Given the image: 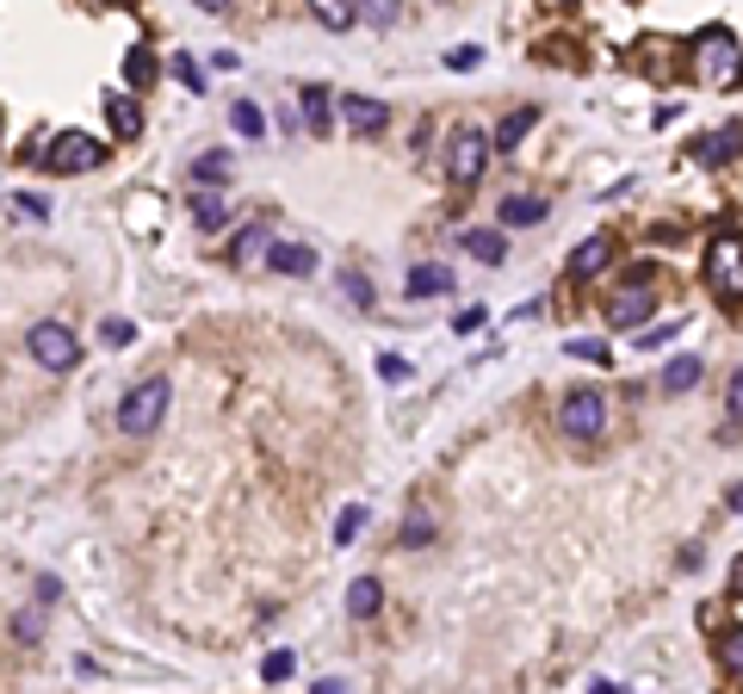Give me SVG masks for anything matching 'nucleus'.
Segmentation results:
<instances>
[{
    "label": "nucleus",
    "instance_id": "nucleus-1",
    "mask_svg": "<svg viewBox=\"0 0 743 694\" xmlns=\"http://www.w3.org/2000/svg\"><path fill=\"white\" fill-rule=\"evenodd\" d=\"M694 75H700L706 87H738L743 81V50L724 25H706L700 38H694Z\"/></svg>",
    "mask_w": 743,
    "mask_h": 694
},
{
    "label": "nucleus",
    "instance_id": "nucleus-2",
    "mask_svg": "<svg viewBox=\"0 0 743 694\" xmlns=\"http://www.w3.org/2000/svg\"><path fill=\"white\" fill-rule=\"evenodd\" d=\"M168 397H173L168 379H143L136 391H124V404H118V428H124L131 441L155 434V428H161V416H168Z\"/></svg>",
    "mask_w": 743,
    "mask_h": 694
},
{
    "label": "nucleus",
    "instance_id": "nucleus-3",
    "mask_svg": "<svg viewBox=\"0 0 743 694\" xmlns=\"http://www.w3.org/2000/svg\"><path fill=\"white\" fill-rule=\"evenodd\" d=\"M706 286L719 291L724 304H738L743 298V242L731 230L712 236V249H706Z\"/></svg>",
    "mask_w": 743,
    "mask_h": 694
},
{
    "label": "nucleus",
    "instance_id": "nucleus-4",
    "mask_svg": "<svg viewBox=\"0 0 743 694\" xmlns=\"http://www.w3.org/2000/svg\"><path fill=\"white\" fill-rule=\"evenodd\" d=\"M490 168V136L477 131V124H458L453 143H446V174H453L458 187H477Z\"/></svg>",
    "mask_w": 743,
    "mask_h": 694
},
{
    "label": "nucleus",
    "instance_id": "nucleus-5",
    "mask_svg": "<svg viewBox=\"0 0 743 694\" xmlns=\"http://www.w3.org/2000/svg\"><path fill=\"white\" fill-rule=\"evenodd\" d=\"M38 161L50 174H87V168H99V161H106V143H94V136H81V131H62V136H50V143H44Z\"/></svg>",
    "mask_w": 743,
    "mask_h": 694
},
{
    "label": "nucleus",
    "instance_id": "nucleus-6",
    "mask_svg": "<svg viewBox=\"0 0 743 694\" xmlns=\"http://www.w3.org/2000/svg\"><path fill=\"white\" fill-rule=\"evenodd\" d=\"M25 347H32V360H38L44 372H69L81 360L75 328H62V323H38L32 335H25Z\"/></svg>",
    "mask_w": 743,
    "mask_h": 694
},
{
    "label": "nucleus",
    "instance_id": "nucleus-7",
    "mask_svg": "<svg viewBox=\"0 0 743 694\" xmlns=\"http://www.w3.org/2000/svg\"><path fill=\"white\" fill-rule=\"evenodd\" d=\"M558 422L571 441H601V428H608V397L601 391H571L564 409H558Z\"/></svg>",
    "mask_w": 743,
    "mask_h": 694
},
{
    "label": "nucleus",
    "instance_id": "nucleus-8",
    "mask_svg": "<svg viewBox=\"0 0 743 694\" xmlns=\"http://www.w3.org/2000/svg\"><path fill=\"white\" fill-rule=\"evenodd\" d=\"M650 310H657V298H650V286H620L608 304V323L613 328H645Z\"/></svg>",
    "mask_w": 743,
    "mask_h": 694
},
{
    "label": "nucleus",
    "instance_id": "nucleus-9",
    "mask_svg": "<svg viewBox=\"0 0 743 694\" xmlns=\"http://www.w3.org/2000/svg\"><path fill=\"white\" fill-rule=\"evenodd\" d=\"M335 106H341L347 131H360V136H372V131H384V124H391L384 99H372V94H347V99H335Z\"/></svg>",
    "mask_w": 743,
    "mask_h": 694
},
{
    "label": "nucleus",
    "instance_id": "nucleus-10",
    "mask_svg": "<svg viewBox=\"0 0 743 694\" xmlns=\"http://www.w3.org/2000/svg\"><path fill=\"white\" fill-rule=\"evenodd\" d=\"M738 155H743V124H719V131H706L700 143H694V161H706V168L738 161Z\"/></svg>",
    "mask_w": 743,
    "mask_h": 694
},
{
    "label": "nucleus",
    "instance_id": "nucleus-11",
    "mask_svg": "<svg viewBox=\"0 0 743 694\" xmlns=\"http://www.w3.org/2000/svg\"><path fill=\"white\" fill-rule=\"evenodd\" d=\"M608 261H613V236H589V242L571 254V279H595Z\"/></svg>",
    "mask_w": 743,
    "mask_h": 694
},
{
    "label": "nucleus",
    "instance_id": "nucleus-12",
    "mask_svg": "<svg viewBox=\"0 0 743 694\" xmlns=\"http://www.w3.org/2000/svg\"><path fill=\"white\" fill-rule=\"evenodd\" d=\"M502 224H508V230L546 224V199H539V193H508V199H502Z\"/></svg>",
    "mask_w": 743,
    "mask_h": 694
},
{
    "label": "nucleus",
    "instance_id": "nucleus-13",
    "mask_svg": "<svg viewBox=\"0 0 743 694\" xmlns=\"http://www.w3.org/2000/svg\"><path fill=\"white\" fill-rule=\"evenodd\" d=\"M534 124H539V106H520V112H508V118H502V131L490 136V149H502V155L520 149V136L534 131Z\"/></svg>",
    "mask_w": 743,
    "mask_h": 694
},
{
    "label": "nucleus",
    "instance_id": "nucleus-14",
    "mask_svg": "<svg viewBox=\"0 0 743 694\" xmlns=\"http://www.w3.org/2000/svg\"><path fill=\"white\" fill-rule=\"evenodd\" d=\"M279 273H291V279H304V273H316V254L304 249V242H273V254H267Z\"/></svg>",
    "mask_w": 743,
    "mask_h": 694
},
{
    "label": "nucleus",
    "instance_id": "nucleus-15",
    "mask_svg": "<svg viewBox=\"0 0 743 694\" xmlns=\"http://www.w3.org/2000/svg\"><path fill=\"white\" fill-rule=\"evenodd\" d=\"M304 124L310 131H328V124H335V94H328V87H304Z\"/></svg>",
    "mask_w": 743,
    "mask_h": 694
},
{
    "label": "nucleus",
    "instance_id": "nucleus-16",
    "mask_svg": "<svg viewBox=\"0 0 743 694\" xmlns=\"http://www.w3.org/2000/svg\"><path fill=\"white\" fill-rule=\"evenodd\" d=\"M106 118H112V131L124 136V143L143 131V112H136V99H124V94H106Z\"/></svg>",
    "mask_w": 743,
    "mask_h": 694
},
{
    "label": "nucleus",
    "instance_id": "nucleus-17",
    "mask_svg": "<svg viewBox=\"0 0 743 694\" xmlns=\"http://www.w3.org/2000/svg\"><path fill=\"white\" fill-rule=\"evenodd\" d=\"M379 601H384L379 577H360L353 589H347V614H353V620H372V614H379Z\"/></svg>",
    "mask_w": 743,
    "mask_h": 694
},
{
    "label": "nucleus",
    "instance_id": "nucleus-18",
    "mask_svg": "<svg viewBox=\"0 0 743 694\" xmlns=\"http://www.w3.org/2000/svg\"><path fill=\"white\" fill-rule=\"evenodd\" d=\"M465 254H477L483 267H495L508 254V242H502V230H465Z\"/></svg>",
    "mask_w": 743,
    "mask_h": 694
},
{
    "label": "nucleus",
    "instance_id": "nucleus-19",
    "mask_svg": "<svg viewBox=\"0 0 743 694\" xmlns=\"http://www.w3.org/2000/svg\"><path fill=\"white\" fill-rule=\"evenodd\" d=\"M453 291V267H416L409 273V298H440Z\"/></svg>",
    "mask_w": 743,
    "mask_h": 694
},
{
    "label": "nucleus",
    "instance_id": "nucleus-20",
    "mask_svg": "<svg viewBox=\"0 0 743 694\" xmlns=\"http://www.w3.org/2000/svg\"><path fill=\"white\" fill-rule=\"evenodd\" d=\"M155 75H161V62H155L149 50H131V57H124V81H131V94L155 87Z\"/></svg>",
    "mask_w": 743,
    "mask_h": 694
},
{
    "label": "nucleus",
    "instance_id": "nucleus-21",
    "mask_svg": "<svg viewBox=\"0 0 743 694\" xmlns=\"http://www.w3.org/2000/svg\"><path fill=\"white\" fill-rule=\"evenodd\" d=\"M261 254H267V230H261V224H248V230L236 236V242H229V261H236V267L261 261Z\"/></svg>",
    "mask_w": 743,
    "mask_h": 694
},
{
    "label": "nucleus",
    "instance_id": "nucleus-22",
    "mask_svg": "<svg viewBox=\"0 0 743 694\" xmlns=\"http://www.w3.org/2000/svg\"><path fill=\"white\" fill-rule=\"evenodd\" d=\"M192 217H199V230H224V224H229L236 212H229V205H224L217 193H199V199H192Z\"/></svg>",
    "mask_w": 743,
    "mask_h": 694
},
{
    "label": "nucleus",
    "instance_id": "nucleus-23",
    "mask_svg": "<svg viewBox=\"0 0 743 694\" xmlns=\"http://www.w3.org/2000/svg\"><path fill=\"white\" fill-rule=\"evenodd\" d=\"M694 385H700V360H694V354H682V360H669L663 391H694Z\"/></svg>",
    "mask_w": 743,
    "mask_h": 694
},
{
    "label": "nucleus",
    "instance_id": "nucleus-24",
    "mask_svg": "<svg viewBox=\"0 0 743 694\" xmlns=\"http://www.w3.org/2000/svg\"><path fill=\"white\" fill-rule=\"evenodd\" d=\"M229 124H236V136H261V131H267V118H261L254 99H236V106H229Z\"/></svg>",
    "mask_w": 743,
    "mask_h": 694
},
{
    "label": "nucleus",
    "instance_id": "nucleus-25",
    "mask_svg": "<svg viewBox=\"0 0 743 694\" xmlns=\"http://www.w3.org/2000/svg\"><path fill=\"white\" fill-rule=\"evenodd\" d=\"M719 663L731 675H743V626H724L719 633Z\"/></svg>",
    "mask_w": 743,
    "mask_h": 694
},
{
    "label": "nucleus",
    "instance_id": "nucleus-26",
    "mask_svg": "<svg viewBox=\"0 0 743 694\" xmlns=\"http://www.w3.org/2000/svg\"><path fill=\"white\" fill-rule=\"evenodd\" d=\"M192 180H199V187H217V180H229V161L217 149L199 155V161H192Z\"/></svg>",
    "mask_w": 743,
    "mask_h": 694
},
{
    "label": "nucleus",
    "instance_id": "nucleus-27",
    "mask_svg": "<svg viewBox=\"0 0 743 694\" xmlns=\"http://www.w3.org/2000/svg\"><path fill=\"white\" fill-rule=\"evenodd\" d=\"M421 540H434V515H428V508H409V520H403V546H421Z\"/></svg>",
    "mask_w": 743,
    "mask_h": 694
},
{
    "label": "nucleus",
    "instance_id": "nucleus-28",
    "mask_svg": "<svg viewBox=\"0 0 743 694\" xmlns=\"http://www.w3.org/2000/svg\"><path fill=\"white\" fill-rule=\"evenodd\" d=\"M316 20H323L328 32H347V25L360 20V13H353V7H347V0H323V7H316Z\"/></svg>",
    "mask_w": 743,
    "mask_h": 694
},
{
    "label": "nucleus",
    "instance_id": "nucleus-29",
    "mask_svg": "<svg viewBox=\"0 0 743 694\" xmlns=\"http://www.w3.org/2000/svg\"><path fill=\"white\" fill-rule=\"evenodd\" d=\"M341 291L353 298V304H372V279H365L360 267H341Z\"/></svg>",
    "mask_w": 743,
    "mask_h": 694
},
{
    "label": "nucleus",
    "instance_id": "nucleus-30",
    "mask_svg": "<svg viewBox=\"0 0 743 694\" xmlns=\"http://www.w3.org/2000/svg\"><path fill=\"white\" fill-rule=\"evenodd\" d=\"M291 670H298V657H291V651H267V657H261V675H267V682H286Z\"/></svg>",
    "mask_w": 743,
    "mask_h": 694
},
{
    "label": "nucleus",
    "instance_id": "nucleus-31",
    "mask_svg": "<svg viewBox=\"0 0 743 694\" xmlns=\"http://www.w3.org/2000/svg\"><path fill=\"white\" fill-rule=\"evenodd\" d=\"M477 62H483L477 44H453V50H446V69H453V75H465V69H477Z\"/></svg>",
    "mask_w": 743,
    "mask_h": 694
},
{
    "label": "nucleus",
    "instance_id": "nucleus-32",
    "mask_svg": "<svg viewBox=\"0 0 743 694\" xmlns=\"http://www.w3.org/2000/svg\"><path fill=\"white\" fill-rule=\"evenodd\" d=\"M13 633H20L25 645H38V638H44V614H38V608H25V614L13 620Z\"/></svg>",
    "mask_w": 743,
    "mask_h": 694
},
{
    "label": "nucleus",
    "instance_id": "nucleus-33",
    "mask_svg": "<svg viewBox=\"0 0 743 694\" xmlns=\"http://www.w3.org/2000/svg\"><path fill=\"white\" fill-rule=\"evenodd\" d=\"M99 335H106V347H131V335H136V328L124 323V316H106V328H99Z\"/></svg>",
    "mask_w": 743,
    "mask_h": 694
},
{
    "label": "nucleus",
    "instance_id": "nucleus-34",
    "mask_svg": "<svg viewBox=\"0 0 743 694\" xmlns=\"http://www.w3.org/2000/svg\"><path fill=\"white\" fill-rule=\"evenodd\" d=\"M173 75H180V87H192V94L205 87V75H199V62L192 57H173Z\"/></svg>",
    "mask_w": 743,
    "mask_h": 694
},
{
    "label": "nucleus",
    "instance_id": "nucleus-35",
    "mask_svg": "<svg viewBox=\"0 0 743 694\" xmlns=\"http://www.w3.org/2000/svg\"><path fill=\"white\" fill-rule=\"evenodd\" d=\"M360 527H365V508H347V515L335 520V540L347 546V540H353V534H360Z\"/></svg>",
    "mask_w": 743,
    "mask_h": 694
},
{
    "label": "nucleus",
    "instance_id": "nucleus-36",
    "mask_svg": "<svg viewBox=\"0 0 743 694\" xmlns=\"http://www.w3.org/2000/svg\"><path fill=\"white\" fill-rule=\"evenodd\" d=\"M738 422H743V372L731 379V422H724V434H738Z\"/></svg>",
    "mask_w": 743,
    "mask_h": 694
},
{
    "label": "nucleus",
    "instance_id": "nucleus-37",
    "mask_svg": "<svg viewBox=\"0 0 743 694\" xmlns=\"http://www.w3.org/2000/svg\"><path fill=\"white\" fill-rule=\"evenodd\" d=\"M571 354H576V360H595V367L608 360V347H601V342H571Z\"/></svg>",
    "mask_w": 743,
    "mask_h": 694
},
{
    "label": "nucleus",
    "instance_id": "nucleus-38",
    "mask_svg": "<svg viewBox=\"0 0 743 694\" xmlns=\"http://www.w3.org/2000/svg\"><path fill=\"white\" fill-rule=\"evenodd\" d=\"M20 212H25V217H50V199H38V193H20Z\"/></svg>",
    "mask_w": 743,
    "mask_h": 694
},
{
    "label": "nucleus",
    "instance_id": "nucleus-39",
    "mask_svg": "<svg viewBox=\"0 0 743 694\" xmlns=\"http://www.w3.org/2000/svg\"><path fill=\"white\" fill-rule=\"evenodd\" d=\"M453 328H458V335H471V328H483V310H458V316H453Z\"/></svg>",
    "mask_w": 743,
    "mask_h": 694
},
{
    "label": "nucleus",
    "instance_id": "nucleus-40",
    "mask_svg": "<svg viewBox=\"0 0 743 694\" xmlns=\"http://www.w3.org/2000/svg\"><path fill=\"white\" fill-rule=\"evenodd\" d=\"M669 335H675V323H657V328H645V335H638V342H645V347H663Z\"/></svg>",
    "mask_w": 743,
    "mask_h": 694
},
{
    "label": "nucleus",
    "instance_id": "nucleus-41",
    "mask_svg": "<svg viewBox=\"0 0 743 694\" xmlns=\"http://www.w3.org/2000/svg\"><path fill=\"white\" fill-rule=\"evenodd\" d=\"M316 694H347V682L341 675H328V682H316Z\"/></svg>",
    "mask_w": 743,
    "mask_h": 694
},
{
    "label": "nucleus",
    "instance_id": "nucleus-42",
    "mask_svg": "<svg viewBox=\"0 0 743 694\" xmlns=\"http://www.w3.org/2000/svg\"><path fill=\"white\" fill-rule=\"evenodd\" d=\"M731 596L743 601V559H738V571H731Z\"/></svg>",
    "mask_w": 743,
    "mask_h": 694
},
{
    "label": "nucleus",
    "instance_id": "nucleus-43",
    "mask_svg": "<svg viewBox=\"0 0 743 694\" xmlns=\"http://www.w3.org/2000/svg\"><path fill=\"white\" fill-rule=\"evenodd\" d=\"M731 508H738V515H743V483H731Z\"/></svg>",
    "mask_w": 743,
    "mask_h": 694
},
{
    "label": "nucleus",
    "instance_id": "nucleus-44",
    "mask_svg": "<svg viewBox=\"0 0 743 694\" xmlns=\"http://www.w3.org/2000/svg\"><path fill=\"white\" fill-rule=\"evenodd\" d=\"M589 694H620V689H613V682H595V689Z\"/></svg>",
    "mask_w": 743,
    "mask_h": 694
}]
</instances>
